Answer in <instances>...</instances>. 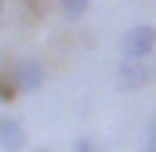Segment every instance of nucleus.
Instances as JSON below:
<instances>
[{
	"label": "nucleus",
	"mask_w": 156,
	"mask_h": 152,
	"mask_svg": "<svg viewBox=\"0 0 156 152\" xmlns=\"http://www.w3.org/2000/svg\"><path fill=\"white\" fill-rule=\"evenodd\" d=\"M156 47V26H149V22H142V26H131L123 36H120V54L123 58H149Z\"/></svg>",
	"instance_id": "1"
},
{
	"label": "nucleus",
	"mask_w": 156,
	"mask_h": 152,
	"mask_svg": "<svg viewBox=\"0 0 156 152\" xmlns=\"http://www.w3.org/2000/svg\"><path fill=\"white\" fill-rule=\"evenodd\" d=\"M156 76V62L153 58H123L116 69V87L120 91H138Z\"/></svg>",
	"instance_id": "2"
},
{
	"label": "nucleus",
	"mask_w": 156,
	"mask_h": 152,
	"mask_svg": "<svg viewBox=\"0 0 156 152\" xmlns=\"http://www.w3.org/2000/svg\"><path fill=\"white\" fill-rule=\"evenodd\" d=\"M11 80H15V87H18V94H37L40 87H44V65H40L37 58H18L15 65H11Z\"/></svg>",
	"instance_id": "3"
},
{
	"label": "nucleus",
	"mask_w": 156,
	"mask_h": 152,
	"mask_svg": "<svg viewBox=\"0 0 156 152\" xmlns=\"http://www.w3.org/2000/svg\"><path fill=\"white\" fill-rule=\"evenodd\" d=\"M26 149V127L18 116L0 112V152H22Z\"/></svg>",
	"instance_id": "4"
},
{
	"label": "nucleus",
	"mask_w": 156,
	"mask_h": 152,
	"mask_svg": "<svg viewBox=\"0 0 156 152\" xmlns=\"http://www.w3.org/2000/svg\"><path fill=\"white\" fill-rule=\"evenodd\" d=\"M87 7H91V0H58V11L73 22V18H80V15H87Z\"/></svg>",
	"instance_id": "5"
},
{
	"label": "nucleus",
	"mask_w": 156,
	"mask_h": 152,
	"mask_svg": "<svg viewBox=\"0 0 156 152\" xmlns=\"http://www.w3.org/2000/svg\"><path fill=\"white\" fill-rule=\"evenodd\" d=\"M15 94H18V87H15V80H11V73H4V76H0V102L7 105V102H11Z\"/></svg>",
	"instance_id": "6"
},
{
	"label": "nucleus",
	"mask_w": 156,
	"mask_h": 152,
	"mask_svg": "<svg viewBox=\"0 0 156 152\" xmlns=\"http://www.w3.org/2000/svg\"><path fill=\"white\" fill-rule=\"evenodd\" d=\"M145 149H156V116L145 123Z\"/></svg>",
	"instance_id": "7"
},
{
	"label": "nucleus",
	"mask_w": 156,
	"mask_h": 152,
	"mask_svg": "<svg viewBox=\"0 0 156 152\" xmlns=\"http://www.w3.org/2000/svg\"><path fill=\"white\" fill-rule=\"evenodd\" d=\"M73 152H102V149H98V141H91V138H80L76 145H73Z\"/></svg>",
	"instance_id": "8"
},
{
	"label": "nucleus",
	"mask_w": 156,
	"mask_h": 152,
	"mask_svg": "<svg viewBox=\"0 0 156 152\" xmlns=\"http://www.w3.org/2000/svg\"><path fill=\"white\" fill-rule=\"evenodd\" d=\"M33 152H51V149H33Z\"/></svg>",
	"instance_id": "9"
},
{
	"label": "nucleus",
	"mask_w": 156,
	"mask_h": 152,
	"mask_svg": "<svg viewBox=\"0 0 156 152\" xmlns=\"http://www.w3.org/2000/svg\"><path fill=\"white\" fill-rule=\"evenodd\" d=\"M0 11H4V0H0Z\"/></svg>",
	"instance_id": "10"
},
{
	"label": "nucleus",
	"mask_w": 156,
	"mask_h": 152,
	"mask_svg": "<svg viewBox=\"0 0 156 152\" xmlns=\"http://www.w3.org/2000/svg\"><path fill=\"white\" fill-rule=\"evenodd\" d=\"M145 152H153V149H145Z\"/></svg>",
	"instance_id": "11"
}]
</instances>
